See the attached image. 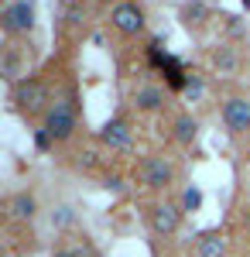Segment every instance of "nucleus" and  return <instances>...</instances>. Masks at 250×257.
<instances>
[{"mask_svg": "<svg viewBox=\"0 0 250 257\" xmlns=\"http://www.w3.org/2000/svg\"><path fill=\"white\" fill-rule=\"evenodd\" d=\"M41 131L55 141V144H65V141L76 138V131H79V96H76V89H65L62 96H55L52 110L41 120Z\"/></svg>", "mask_w": 250, "mask_h": 257, "instance_id": "1", "label": "nucleus"}, {"mask_svg": "<svg viewBox=\"0 0 250 257\" xmlns=\"http://www.w3.org/2000/svg\"><path fill=\"white\" fill-rule=\"evenodd\" d=\"M11 103L24 120H45V113L52 110V89L38 76H24L18 86H11Z\"/></svg>", "mask_w": 250, "mask_h": 257, "instance_id": "2", "label": "nucleus"}, {"mask_svg": "<svg viewBox=\"0 0 250 257\" xmlns=\"http://www.w3.org/2000/svg\"><path fill=\"white\" fill-rule=\"evenodd\" d=\"M178 178V168L168 155H144L137 161V182L148 189V192H168Z\"/></svg>", "mask_w": 250, "mask_h": 257, "instance_id": "3", "label": "nucleus"}, {"mask_svg": "<svg viewBox=\"0 0 250 257\" xmlns=\"http://www.w3.org/2000/svg\"><path fill=\"white\" fill-rule=\"evenodd\" d=\"M35 21H38L35 0H7V4L0 7V28H4V35L11 41L31 35V31H35Z\"/></svg>", "mask_w": 250, "mask_h": 257, "instance_id": "4", "label": "nucleus"}, {"mask_svg": "<svg viewBox=\"0 0 250 257\" xmlns=\"http://www.w3.org/2000/svg\"><path fill=\"white\" fill-rule=\"evenodd\" d=\"M110 28L120 38H141L148 31V14L137 0H116L110 7Z\"/></svg>", "mask_w": 250, "mask_h": 257, "instance_id": "5", "label": "nucleus"}, {"mask_svg": "<svg viewBox=\"0 0 250 257\" xmlns=\"http://www.w3.org/2000/svg\"><path fill=\"white\" fill-rule=\"evenodd\" d=\"M182 219H185V209L178 206V199H158L148 206V226H151L154 237H175L182 230Z\"/></svg>", "mask_w": 250, "mask_h": 257, "instance_id": "6", "label": "nucleus"}, {"mask_svg": "<svg viewBox=\"0 0 250 257\" xmlns=\"http://www.w3.org/2000/svg\"><path fill=\"white\" fill-rule=\"evenodd\" d=\"M219 117L230 138H247L250 134V96L247 93H226L223 106H219Z\"/></svg>", "mask_w": 250, "mask_h": 257, "instance_id": "7", "label": "nucleus"}, {"mask_svg": "<svg viewBox=\"0 0 250 257\" xmlns=\"http://www.w3.org/2000/svg\"><path fill=\"white\" fill-rule=\"evenodd\" d=\"M134 123L127 117H110L103 127H99V144L110 151V155H131L134 151Z\"/></svg>", "mask_w": 250, "mask_h": 257, "instance_id": "8", "label": "nucleus"}, {"mask_svg": "<svg viewBox=\"0 0 250 257\" xmlns=\"http://www.w3.org/2000/svg\"><path fill=\"white\" fill-rule=\"evenodd\" d=\"M168 96H172L168 86H161V82H141V86L131 89V106L141 117H154V113H165Z\"/></svg>", "mask_w": 250, "mask_h": 257, "instance_id": "9", "label": "nucleus"}, {"mask_svg": "<svg viewBox=\"0 0 250 257\" xmlns=\"http://www.w3.org/2000/svg\"><path fill=\"white\" fill-rule=\"evenodd\" d=\"M243 69V55L233 41H219L209 48V76L216 79H236Z\"/></svg>", "mask_w": 250, "mask_h": 257, "instance_id": "10", "label": "nucleus"}, {"mask_svg": "<svg viewBox=\"0 0 250 257\" xmlns=\"http://www.w3.org/2000/svg\"><path fill=\"white\" fill-rule=\"evenodd\" d=\"M4 213H7V219H11V223H21V226L35 223V219H38V213H41L35 189H18V192H11V196L4 199Z\"/></svg>", "mask_w": 250, "mask_h": 257, "instance_id": "11", "label": "nucleus"}, {"mask_svg": "<svg viewBox=\"0 0 250 257\" xmlns=\"http://www.w3.org/2000/svg\"><path fill=\"white\" fill-rule=\"evenodd\" d=\"M195 257H230V233L219 230V226H209V230H199L192 243Z\"/></svg>", "mask_w": 250, "mask_h": 257, "instance_id": "12", "label": "nucleus"}, {"mask_svg": "<svg viewBox=\"0 0 250 257\" xmlns=\"http://www.w3.org/2000/svg\"><path fill=\"white\" fill-rule=\"evenodd\" d=\"M0 76H4L7 86H18V82L28 76V55H24L21 45H7V48L0 52Z\"/></svg>", "mask_w": 250, "mask_h": 257, "instance_id": "13", "label": "nucleus"}, {"mask_svg": "<svg viewBox=\"0 0 250 257\" xmlns=\"http://www.w3.org/2000/svg\"><path fill=\"white\" fill-rule=\"evenodd\" d=\"M178 21H182V28H185V31L199 35V31H206V28H209L212 11L206 7V0H185V4L178 7Z\"/></svg>", "mask_w": 250, "mask_h": 257, "instance_id": "14", "label": "nucleus"}, {"mask_svg": "<svg viewBox=\"0 0 250 257\" xmlns=\"http://www.w3.org/2000/svg\"><path fill=\"white\" fill-rule=\"evenodd\" d=\"M195 138H199V117H192L189 110L175 113V120H172V141H175V144H182V148H192Z\"/></svg>", "mask_w": 250, "mask_h": 257, "instance_id": "15", "label": "nucleus"}, {"mask_svg": "<svg viewBox=\"0 0 250 257\" xmlns=\"http://www.w3.org/2000/svg\"><path fill=\"white\" fill-rule=\"evenodd\" d=\"M76 219H79V213H76V206H69V202H58L55 209L48 213V223H52V230H55V233L72 230V226H76Z\"/></svg>", "mask_w": 250, "mask_h": 257, "instance_id": "16", "label": "nucleus"}, {"mask_svg": "<svg viewBox=\"0 0 250 257\" xmlns=\"http://www.w3.org/2000/svg\"><path fill=\"white\" fill-rule=\"evenodd\" d=\"M206 93H209V86H206V76L202 72H189V79H185V89H182V96L189 99V103H202L206 99Z\"/></svg>", "mask_w": 250, "mask_h": 257, "instance_id": "17", "label": "nucleus"}, {"mask_svg": "<svg viewBox=\"0 0 250 257\" xmlns=\"http://www.w3.org/2000/svg\"><path fill=\"white\" fill-rule=\"evenodd\" d=\"M202 202H206V192H202V185H185L182 189V196H178V206L185 209V213H199L202 209Z\"/></svg>", "mask_w": 250, "mask_h": 257, "instance_id": "18", "label": "nucleus"}, {"mask_svg": "<svg viewBox=\"0 0 250 257\" xmlns=\"http://www.w3.org/2000/svg\"><path fill=\"white\" fill-rule=\"evenodd\" d=\"M48 257H86V247L62 240V243H55V247H52V254H48Z\"/></svg>", "mask_w": 250, "mask_h": 257, "instance_id": "19", "label": "nucleus"}, {"mask_svg": "<svg viewBox=\"0 0 250 257\" xmlns=\"http://www.w3.org/2000/svg\"><path fill=\"white\" fill-rule=\"evenodd\" d=\"M123 185H127V182H123L120 175H106L103 178V189H110V192H123Z\"/></svg>", "mask_w": 250, "mask_h": 257, "instance_id": "20", "label": "nucleus"}, {"mask_svg": "<svg viewBox=\"0 0 250 257\" xmlns=\"http://www.w3.org/2000/svg\"><path fill=\"white\" fill-rule=\"evenodd\" d=\"M52 144H55V141L48 138V134H45V131H35V148H38V151H48V148H52Z\"/></svg>", "mask_w": 250, "mask_h": 257, "instance_id": "21", "label": "nucleus"}, {"mask_svg": "<svg viewBox=\"0 0 250 257\" xmlns=\"http://www.w3.org/2000/svg\"><path fill=\"white\" fill-rule=\"evenodd\" d=\"M240 4H243V7H247V11H250V0H240Z\"/></svg>", "mask_w": 250, "mask_h": 257, "instance_id": "22", "label": "nucleus"}]
</instances>
